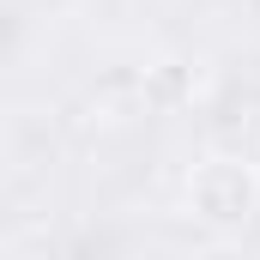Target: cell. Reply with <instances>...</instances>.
<instances>
[{"label":"cell","mask_w":260,"mask_h":260,"mask_svg":"<svg viewBox=\"0 0 260 260\" xmlns=\"http://www.w3.org/2000/svg\"><path fill=\"white\" fill-rule=\"evenodd\" d=\"M188 200H194V212L206 224H248L260 206V182L248 164H236V157H206L194 170V182H188Z\"/></svg>","instance_id":"1"}]
</instances>
